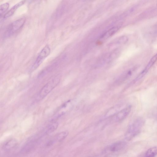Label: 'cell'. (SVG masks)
Wrapping results in <instances>:
<instances>
[{
  "label": "cell",
  "instance_id": "cell-4",
  "mask_svg": "<svg viewBox=\"0 0 157 157\" xmlns=\"http://www.w3.org/2000/svg\"><path fill=\"white\" fill-rule=\"evenodd\" d=\"M51 49L49 46L46 45L40 52L34 64L31 67L30 72H32L37 69L49 55Z\"/></svg>",
  "mask_w": 157,
  "mask_h": 157
},
{
  "label": "cell",
  "instance_id": "cell-11",
  "mask_svg": "<svg viewBox=\"0 0 157 157\" xmlns=\"http://www.w3.org/2000/svg\"><path fill=\"white\" fill-rule=\"evenodd\" d=\"M68 134L69 132L67 131L59 133L56 136L55 140L59 142H61L63 141L67 137Z\"/></svg>",
  "mask_w": 157,
  "mask_h": 157
},
{
  "label": "cell",
  "instance_id": "cell-6",
  "mask_svg": "<svg viewBox=\"0 0 157 157\" xmlns=\"http://www.w3.org/2000/svg\"><path fill=\"white\" fill-rule=\"evenodd\" d=\"M126 142L121 141L115 143L109 146L108 149L111 152H116L123 150L126 147Z\"/></svg>",
  "mask_w": 157,
  "mask_h": 157
},
{
  "label": "cell",
  "instance_id": "cell-2",
  "mask_svg": "<svg viewBox=\"0 0 157 157\" xmlns=\"http://www.w3.org/2000/svg\"><path fill=\"white\" fill-rule=\"evenodd\" d=\"M60 79L58 75L49 80L41 90L38 95L39 100H42L53 90L58 84Z\"/></svg>",
  "mask_w": 157,
  "mask_h": 157
},
{
  "label": "cell",
  "instance_id": "cell-10",
  "mask_svg": "<svg viewBox=\"0 0 157 157\" xmlns=\"http://www.w3.org/2000/svg\"><path fill=\"white\" fill-rule=\"evenodd\" d=\"M157 60V54L155 55L150 60L149 63L146 66L144 69L142 71L144 74H146L149 70L155 64Z\"/></svg>",
  "mask_w": 157,
  "mask_h": 157
},
{
  "label": "cell",
  "instance_id": "cell-15",
  "mask_svg": "<svg viewBox=\"0 0 157 157\" xmlns=\"http://www.w3.org/2000/svg\"></svg>",
  "mask_w": 157,
  "mask_h": 157
},
{
  "label": "cell",
  "instance_id": "cell-13",
  "mask_svg": "<svg viewBox=\"0 0 157 157\" xmlns=\"http://www.w3.org/2000/svg\"><path fill=\"white\" fill-rule=\"evenodd\" d=\"M157 155V147H152L146 152L145 156L146 157H153Z\"/></svg>",
  "mask_w": 157,
  "mask_h": 157
},
{
  "label": "cell",
  "instance_id": "cell-7",
  "mask_svg": "<svg viewBox=\"0 0 157 157\" xmlns=\"http://www.w3.org/2000/svg\"><path fill=\"white\" fill-rule=\"evenodd\" d=\"M25 2V0H23V1L15 4L4 15V18H7L12 16L14 14L16 10L18 8L23 5Z\"/></svg>",
  "mask_w": 157,
  "mask_h": 157
},
{
  "label": "cell",
  "instance_id": "cell-9",
  "mask_svg": "<svg viewBox=\"0 0 157 157\" xmlns=\"http://www.w3.org/2000/svg\"><path fill=\"white\" fill-rule=\"evenodd\" d=\"M58 125V123L57 122L52 123L47 128L45 134L47 135L54 132L57 129Z\"/></svg>",
  "mask_w": 157,
  "mask_h": 157
},
{
  "label": "cell",
  "instance_id": "cell-12",
  "mask_svg": "<svg viewBox=\"0 0 157 157\" xmlns=\"http://www.w3.org/2000/svg\"><path fill=\"white\" fill-rule=\"evenodd\" d=\"M17 144L16 140L14 139L10 140L8 142L4 145V148L6 150H11L15 147Z\"/></svg>",
  "mask_w": 157,
  "mask_h": 157
},
{
  "label": "cell",
  "instance_id": "cell-5",
  "mask_svg": "<svg viewBox=\"0 0 157 157\" xmlns=\"http://www.w3.org/2000/svg\"><path fill=\"white\" fill-rule=\"evenodd\" d=\"M131 107L129 106L120 111L115 116L114 120L116 122H120L126 118L131 111Z\"/></svg>",
  "mask_w": 157,
  "mask_h": 157
},
{
  "label": "cell",
  "instance_id": "cell-3",
  "mask_svg": "<svg viewBox=\"0 0 157 157\" xmlns=\"http://www.w3.org/2000/svg\"><path fill=\"white\" fill-rule=\"evenodd\" d=\"M26 21L25 18L17 20L7 27L4 34L5 37H8L15 33L24 25Z\"/></svg>",
  "mask_w": 157,
  "mask_h": 157
},
{
  "label": "cell",
  "instance_id": "cell-8",
  "mask_svg": "<svg viewBox=\"0 0 157 157\" xmlns=\"http://www.w3.org/2000/svg\"><path fill=\"white\" fill-rule=\"evenodd\" d=\"M118 27H112L105 33L101 37V39H106L111 37L116 33L119 30Z\"/></svg>",
  "mask_w": 157,
  "mask_h": 157
},
{
  "label": "cell",
  "instance_id": "cell-1",
  "mask_svg": "<svg viewBox=\"0 0 157 157\" xmlns=\"http://www.w3.org/2000/svg\"><path fill=\"white\" fill-rule=\"evenodd\" d=\"M144 120L142 118L135 119L129 126L125 135V138L129 141L140 132L144 124Z\"/></svg>",
  "mask_w": 157,
  "mask_h": 157
},
{
  "label": "cell",
  "instance_id": "cell-14",
  "mask_svg": "<svg viewBox=\"0 0 157 157\" xmlns=\"http://www.w3.org/2000/svg\"><path fill=\"white\" fill-rule=\"evenodd\" d=\"M9 7V4L8 3H6L2 4L0 6V15H2L6 12Z\"/></svg>",
  "mask_w": 157,
  "mask_h": 157
}]
</instances>
